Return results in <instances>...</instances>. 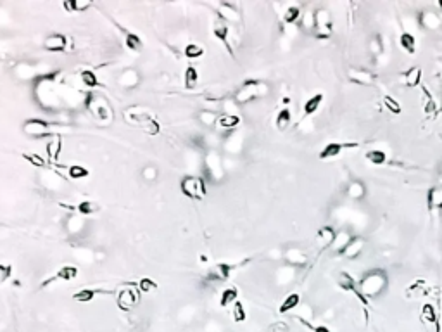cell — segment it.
Segmentation results:
<instances>
[{
  "label": "cell",
  "instance_id": "cell-41",
  "mask_svg": "<svg viewBox=\"0 0 442 332\" xmlns=\"http://www.w3.org/2000/svg\"><path fill=\"white\" fill-rule=\"evenodd\" d=\"M69 177L75 178V180H80V178L88 177V170L80 166V165H73V166H69Z\"/></svg>",
  "mask_w": 442,
  "mask_h": 332
},
{
  "label": "cell",
  "instance_id": "cell-14",
  "mask_svg": "<svg viewBox=\"0 0 442 332\" xmlns=\"http://www.w3.org/2000/svg\"><path fill=\"white\" fill-rule=\"evenodd\" d=\"M66 45H68V40H66V37L61 33L50 35V37H47L44 42V47L47 48L48 52H62L66 48Z\"/></svg>",
  "mask_w": 442,
  "mask_h": 332
},
{
  "label": "cell",
  "instance_id": "cell-20",
  "mask_svg": "<svg viewBox=\"0 0 442 332\" xmlns=\"http://www.w3.org/2000/svg\"><path fill=\"white\" fill-rule=\"evenodd\" d=\"M346 194L349 199H354V201H359L366 195V187L361 180H351L346 187Z\"/></svg>",
  "mask_w": 442,
  "mask_h": 332
},
{
  "label": "cell",
  "instance_id": "cell-31",
  "mask_svg": "<svg viewBox=\"0 0 442 332\" xmlns=\"http://www.w3.org/2000/svg\"><path fill=\"white\" fill-rule=\"evenodd\" d=\"M237 296L238 291L237 287H226L223 292H221V298H220V305L221 306H228V305H233L237 301Z\"/></svg>",
  "mask_w": 442,
  "mask_h": 332
},
{
  "label": "cell",
  "instance_id": "cell-25",
  "mask_svg": "<svg viewBox=\"0 0 442 332\" xmlns=\"http://www.w3.org/2000/svg\"><path fill=\"white\" fill-rule=\"evenodd\" d=\"M321 102H323V94H316V95L309 97V99L304 102V114H306V116L314 114L318 111V107L321 106Z\"/></svg>",
  "mask_w": 442,
  "mask_h": 332
},
{
  "label": "cell",
  "instance_id": "cell-16",
  "mask_svg": "<svg viewBox=\"0 0 442 332\" xmlns=\"http://www.w3.org/2000/svg\"><path fill=\"white\" fill-rule=\"evenodd\" d=\"M401 76H402V82H404L406 87L415 89V87H418L420 82H422V68H420V66H411V68L406 69Z\"/></svg>",
  "mask_w": 442,
  "mask_h": 332
},
{
  "label": "cell",
  "instance_id": "cell-42",
  "mask_svg": "<svg viewBox=\"0 0 442 332\" xmlns=\"http://www.w3.org/2000/svg\"><path fill=\"white\" fill-rule=\"evenodd\" d=\"M245 319H247V315H245V308H244V305H242V301H235L233 303V320L235 322H244Z\"/></svg>",
  "mask_w": 442,
  "mask_h": 332
},
{
  "label": "cell",
  "instance_id": "cell-55",
  "mask_svg": "<svg viewBox=\"0 0 442 332\" xmlns=\"http://www.w3.org/2000/svg\"><path fill=\"white\" fill-rule=\"evenodd\" d=\"M439 7H441V9H442V0H441V2H439Z\"/></svg>",
  "mask_w": 442,
  "mask_h": 332
},
{
  "label": "cell",
  "instance_id": "cell-37",
  "mask_svg": "<svg viewBox=\"0 0 442 332\" xmlns=\"http://www.w3.org/2000/svg\"><path fill=\"white\" fill-rule=\"evenodd\" d=\"M80 78H82V82L85 83L87 87H90V89L99 85V80H97L95 73L90 71V69H83V71L80 73Z\"/></svg>",
  "mask_w": 442,
  "mask_h": 332
},
{
  "label": "cell",
  "instance_id": "cell-46",
  "mask_svg": "<svg viewBox=\"0 0 442 332\" xmlns=\"http://www.w3.org/2000/svg\"><path fill=\"white\" fill-rule=\"evenodd\" d=\"M138 287H140V291H143V292H152V291H156L157 289V284L152 281V279L143 277L142 281L138 282Z\"/></svg>",
  "mask_w": 442,
  "mask_h": 332
},
{
  "label": "cell",
  "instance_id": "cell-24",
  "mask_svg": "<svg viewBox=\"0 0 442 332\" xmlns=\"http://www.w3.org/2000/svg\"><path fill=\"white\" fill-rule=\"evenodd\" d=\"M299 305H301V296L297 294V292H292V294L287 296V298L283 299L282 305H280V313H289V312H292V310H296Z\"/></svg>",
  "mask_w": 442,
  "mask_h": 332
},
{
  "label": "cell",
  "instance_id": "cell-22",
  "mask_svg": "<svg viewBox=\"0 0 442 332\" xmlns=\"http://www.w3.org/2000/svg\"><path fill=\"white\" fill-rule=\"evenodd\" d=\"M220 7H221V19L223 21H233V23L240 21V14H238L237 7H235L233 3L223 2Z\"/></svg>",
  "mask_w": 442,
  "mask_h": 332
},
{
  "label": "cell",
  "instance_id": "cell-53",
  "mask_svg": "<svg viewBox=\"0 0 442 332\" xmlns=\"http://www.w3.org/2000/svg\"><path fill=\"white\" fill-rule=\"evenodd\" d=\"M303 324L306 327H309V329H313V332H330V329H328V327H325V326H314V327H311L308 322H303Z\"/></svg>",
  "mask_w": 442,
  "mask_h": 332
},
{
  "label": "cell",
  "instance_id": "cell-4",
  "mask_svg": "<svg viewBox=\"0 0 442 332\" xmlns=\"http://www.w3.org/2000/svg\"><path fill=\"white\" fill-rule=\"evenodd\" d=\"M181 192L190 199H202L206 195V185L204 180L199 177H185L180 182Z\"/></svg>",
  "mask_w": 442,
  "mask_h": 332
},
{
  "label": "cell",
  "instance_id": "cell-18",
  "mask_svg": "<svg viewBox=\"0 0 442 332\" xmlns=\"http://www.w3.org/2000/svg\"><path fill=\"white\" fill-rule=\"evenodd\" d=\"M422 320H423V324H427V326H434V327H436V332H441L439 317H437V312H436V308H434V305H430V303L423 305V308H422Z\"/></svg>",
  "mask_w": 442,
  "mask_h": 332
},
{
  "label": "cell",
  "instance_id": "cell-12",
  "mask_svg": "<svg viewBox=\"0 0 442 332\" xmlns=\"http://www.w3.org/2000/svg\"><path fill=\"white\" fill-rule=\"evenodd\" d=\"M92 104H90V111H93L97 118L100 120H111V107L107 106V102L104 99H99L97 95H92Z\"/></svg>",
  "mask_w": 442,
  "mask_h": 332
},
{
  "label": "cell",
  "instance_id": "cell-50",
  "mask_svg": "<svg viewBox=\"0 0 442 332\" xmlns=\"http://www.w3.org/2000/svg\"><path fill=\"white\" fill-rule=\"evenodd\" d=\"M10 274H12V267L9 263H0V284H3L10 277Z\"/></svg>",
  "mask_w": 442,
  "mask_h": 332
},
{
  "label": "cell",
  "instance_id": "cell-27",
  "mask_svg": "<svg viewBox=\"0 0 442 332\" xmlns=\"http://www.w3.org/2000/svg\"><path fill=\"white\" fill-rule=\"evenodd\" d=\"M399 45H401L408 54H415L416 52V38L413 37L411 33H408V31L399 37Z\"/></svg>",
  "mask_w": 442,
  "mask_h": 332
},
{
  "label": "cell",
  "instance_id": "cell-8",
  "mask_svg": "<svg viewBox=\"0 0 442 332\" xmlns=\"http://www.w3.org/2000/svg\"><path fill=\"white\" fill-rule=\"evenodd\" d=\"M356 147H359L357 142H332V144L325 145V147L321 149V152H320L318 158L320 159H330V158L339 156L344 149H356Z\"/></svg>",
  "mask_w": 442,
  "mask_h": 332
},
{
  "label": "cell",
  "instance_id": "cell-49",
  "mask_svg": "<svg viewBox=\"0 0 442 332\" xmlns=\"http://www.w3.org/2000/svg\"><path fill=\"white\" fill-rule=\"evenodd\" d=\"M301 26L304 28V30H308V31H311V30H314V12H306L303 16V24H301Z\"/></svg>",
  "mask_w": 442,
  "mask_h": 332
},
{
  "label": "cell",
  "instance_id": "cell-39",
  "mask_svg": "<svg viewBox=\"0 0 442 332\" xmlns=\"http://www.w3.org/2000/svg\"><path fill=\"white\" fill-rule=\"evenodd\" d=\"M199 82V73L195 68H187V71H185V85L188 87V89H194L195 85H197Z\"/></svg>",
  "mask_w": 442,
  "mask_h": 332
},
{
  "label": "cell",
  "instance_id": "cell-21",
  "mask_svg": "<svg viewBox=\"0 0 442 332\" xmlns=\"http://www.w3.org/2000/svg\"><path fill=\"white\" fill-rule=\"evenodd\" d=\"M353 240V236H351L349 230H340V232H337L335 239H333V244H332V249L335 254H342L344 249L347 247V244Z\"/></svg>",
  "mask_w": 442,
  "mask_h": 332
},
{
  "label": "cell",
  "instance_id": "cell-34",
  "mask_svg": "<svg viewBox=\"0 0 442 332\" xmlns=\"http://www.w3.org/2000/svg\"><path fill=\"white\" fill-rule=\"evenodd\" d=\"M384 106L387 107V111H391L392 114H401L402 113V106L399 100H396L392 95H384Z\"/></svg>",
  "mask_w": 442,
  "mask_h": 332
},
{
  "label": "cell",
  "instance_id": "cell-26",
  "mask_svg": "<svg viewBox=\"0 0 442 332\" xmlns=\"http://www.w3.org/2000/svg\"><path fill=\"white\" fill-rule=\"evenodd\" d=\"M364 158H366V161H370L373 166H382V165L387 163V154H385L384 151H380V149L368 151L366 154H364Z\"/></svg>",
  "mask_w": 442,
  "mask_h": 332
},
{
  "label": "cell",
  "instance_id": "cell-38",
  "mask_svg": "<svg viewBox=\"0 0 442 332\" xmlns=\"http://www.w3.org/2000/svg\"><path fill=\"white\" fill-rule=\"evenodd\" d=\"M99 209H100L99 204H95V202H92V201H83L76 206V211L83 213V215H92V213H97Z\"/></svg>",
  "mask_w": 442,
  "mask_h": 332
},
{
  "label": "cell",
  "instance_id": "cell-30",
  "mask_svg": "<svg viewBox=\"0 0 442 332\" xmlns=\"http://www.w3.org/2000/svg\"><path fill=\"white\" fill-rule=\"evenodd\" d=\"M423 94H425V106H423V111H425V116L427 118H436L437 114V104L434 100V97L430 95V92L427 89H423Z\"/></svg>",
  "mask_w": 442,
  "mask_h": 332
},
{
  "label": "cell",
  "instance_id": "cell-43",
  "mask_svg": "<svg viewBox=\"0 0 442 332\" xmlns=\"http://www.w3.org/2000/svg\"><path fill=\"white\" fill-rule=\"evenodd\" d=\"M93 296H95V291H93V289H82V291H78L75 296H73V299H76V301H80V303H87V301H90Z\"/></svg>",
  "mask_w": 442,
  "mask_h": 332
},
{
  "label": "cell",
  "instance_id": "cell-48",
  "mask_svg": "<svg viewBox=\"0 0 442 332\" xmlns=\"http://www.w3.org/2000/svg\"><path fill=\"white\" fill-rule=\"evenodd\" d=\"M23 158L26 159V161H30L33 166H38V168L45 166V159L42 158V156H38V154H30V152H24Z\"/></svg>",
  "mask_w": 442,
  "mask_h": 332
},
{
  "label": "cell",
  "instance_id": "cell-11",
  "mask_svg": "<svg viewBox=\"0 0 442 332\" xmlns=\"http://www.w3.org/2000/svg\"><path fill=\"white\" fill-rule=\"evenodd\" d=\"M136 301H138V296H136V292L133 289H123L118 294V306L121 310H125V312L132 310L136 305Z\"/></svg>",
  "mask_w": 442,
  "mask_h": 332
},
{
  "label": "cell",
  "instance_id": "cell-40",
  "mask_svg": "<svg viewBox=\"0 0 442 332\" xmlns=\"http://www.w3.org/2000/svg\"><path fill=\"white\" fill-rule=\"evenodd\" d=\"M126 45H128V48H132V50H140V48L143 47L140 37H136L135 33H126Z\"/></svg>",
  "mask_w": 442,
  "mask_h": 332
},
{
  "label": "cell",
  "instance_id": "cell-2",
  "mask_svg": "<svg viewBox=\"0 0 442 332\" xmlns=\"http://www.w3.org/2000/svg\"><path fill=\"white\" fill-rule=\"evenodd\" d=\"M332 24V14L328 9L321 7V9L314 10V35L321 40H327L332 37L333 31Z\"/></svg>",
  "mask_w": 442,
  "mask_h": 332
},
{
  "label": "cell",
  "instance_id": "cell-6",
  "mask_svg": "<svg viewBox=\"0 0 442 332\" xmlns=\"http://www.w3.org/2000/svg\"><path fill=\"white\" fill-rule=\"evenodd\" d=\"M23 132L28 137H45L50 132V125L44 120H26L23 125Z\"/></svg>",
  "mask_w": 442,
  "mask_h": 332
},
{
  "label": "cell",
  "instance_id": "cell-33",
  "mask_svg": "<svg viewBox=\"0 0 442 332\" xmlns=\"http://www.w3.org/2000/svg\"><path fill=\"white\" fill-rule=\"evenodd\" d=\"M62 149V141L61 137H54L50 142L47 144V152H48V158L50 159H57L59 158V152Z\"/></svg>",
  "mask_w": 442,
  "mask_h": 332
},
{
  "label": "cell",
  "instance_id": "cell-54",
  "mask_svg": "<svg viewBox=\"0 0 442 332\" xmlns=\"http://www.w3.org/2000/svg\"><path fill=\"white\" fill-rule=\"evenodd\" d=\"M439 139H441V141H442V130L439 132Z\"/></svg>",
  "mask_w": 442,
  "mask_h": 332
},
{
  "label": "cell",
  "instance_id": "cell-28",
  "mask_svg": "<svg viewBox=\"0 0 442 332\" xmlns=\"http://www.w3.org/2000/svg\"><path fill=\"white\" fill-rule=\"evenodd\" d=\"M90 5H92L90 0H68V2H64V9L69 10V12H83Z\"/></svg>",
  "mask_w": 442,
  "mask_h": 332
},
{
  "label": "cell",
  "instance_id": "cell-13",
  "mask_svg": "<svg viewBox=\"0 0 442 332\" xmlns=\"http://www.w3.org/2000/svg\"><path fill=\"white\" fill-rule=\"evenodd\" d=\"M363 246H364V239L359 236L353 237V240H351L349 244H347V247L344 249L342 256L346 258V260H356V258H359L361 251H363Z\"/></svg>",
  "mask_w": 442,
  "mask_h": 332
},
{
  "label": "cell",
  "instance_id": "cell-5",
  "mask_svg": "<svg viewBox=\"0 0 442 332\" xmlns=\"http://www.w3.org/2000/svg\"><path fill=\"white\" fill-rule=\"evenodd\" d=\"M337 284H339V287L342 289V291L353 292L356 298H359V301L363 303V305H368V299L361 294L357 281L351 274H347V272H339V274H337Z\"/></svg>",
  "mask_w": 442,
  "mask_h": 332
},
{
  "label": "cell",
  "instance_id": "cell-51",
  "mask_svg": "<svg viewBox=\"0 0 442 332\" xmlns=\"http://www.w3.org/2000/svg\"><path fill=\"white\" fill-rule=\"evenodd\" d=\"M268 332H290V327L287 326L285 322L278 320V322H273L271 326L268 327Z\"/></svg>",
  "mask_w": 442,
  "mask_h": 332
},
{
  "label": "cell",
  "instance_id": "cell-32",
  "mask_svg": "<svg viewBox=\"0 0 442 332\" xmlns=\"http://www.w3.org/2000/svg\"><path fill=\"white\" fill-rule=\"evenodd\" d=\"M368 48H370V52H371L373 57H378V55L384 54V42H382L380 35H375V37L371 38L370 44H368Z\"/></svg>",
  "mask_w": 442,
  "mask_h": 332
},
{
  "label": "cell",
  "instance_id": "cell-47",
  "mask_svg": "<svg viewBox=\"0 0 442 332\" xmlns=\"http://www.w3.org/2000/svg\"><path fill=\"white\" fill-rule=\"evenodd\" d=\"M76 275H78V268H75V267H64L57 274V277L59 279H64V281H71V279H75Z\"/></svg>",
  "mask_w": 442,
  "mask_h": 332
},
{
  "label": "cell",
  "instance_id": "cell-45",
  "mask_svg": "<svg viewBox=\"0 0 442 332\" xmlns=\"http://www.w3.org/2000/svg\"><path fill=\"white\" fill-rule=\"evenodd\" d=\"M224 95H226V92L221 90V87H211L209 90H206V99H209V100L223 99Z\"/></svg>",
  "mask_w": 442,
  "mask_h": 332
},
{
  "label": "cell",
  "instance_id": "cell-1",
  "mask_svg": "<svg viewBox=\"0 0 442 332\" xmlns=\"http://www.w3.org/2000/svg\"><path fill=\"white\" fill-rule=\"evenodd\" d=\"M361 294L366 299H377L385 292L389 285V275L384 268H373L368 270L363 277L357 281Z\"/></svg>",
  "mask_w": 442,
  "mask_h": 332
},
{
  "label": "cell",
  "instance_id": "cell-15",
  "mask_svg": "<svg viewBox=\"0 0 442 332\" xmlns=\"http://www.w3.org/2000/svg\"><path fill=\"white\" fill-rule=\"evenodd\" d=\"M427 208L430 211H436V209H442V184L434 185L432 189L427 194Z\"/></svg>",
  "mask_w": 442,
  "mask_h": 332
},
{
  "label": "cell",
  "instance_id": "cell-35",
  "mask_svg": "<svg viewBox=\"0 0 442 332\" xmlns=\"http://www.w3.org/2000/svg\"><path fill=\"white\" fill-rule=\"evenodd\" d=\"M301 17V9L297 5H290L287 7L285 14H283V21H285L287 24H294L297 23V19Z\"/></svg>",
  "mask_w": 442,
  "mask_h": 332
},
{
  "label": "cell",
  "instance_id": "cell-3",
  "mask_svg": "<svg viewBox=\"0 0 442 332\" xmlns=\"http://www.w3.org/2000/svg\"><path fill=\"white\" fill-rule=\"evenodd\" d=\"M265 92H266L265 83L254 82V80H251V82H245L244 85H242V89L237 92L235 99H237V102L245 104V102H251V100H254L256 97L263 95Z\"/></svg>",
  "mask_w": 442,
  "mask_h": 332
},
{
  "label": "cell",
  "instance_id": "cell-7",
  "mask_svg": "<svg viewBox=\"0 0 442 332\" xmlns=\"http://www.w3.org/2000/svg\"><path fill=\"white\" fill-rule=\"evenodd\" d=\"M347 78H349L351 83H356V85H363V87H370L375 82L373 73L363 68H351L347 71Z\"/></svg>",
  "mask_w": 442,
  "mask_h": 332
},
{
  "label": "cell",
  "instance_id": "cell-44",
  "mask_svg": "<svg viewBox=\"0 0 442 332\" xmlns=\"http://www.w3.org/2000/svg\"><path fill=\"white\" fill-rule=\"evenodd\" d=\"M202 54H204V50H202V47H199L197 44H188L187 47H185V55L190 59L201 57Z\"/></svg>",
  "mask_w": 442,
  "mask_h": 332
},
{
  "label": "cell",
  "instance_id": "cell-23",
  "mask_svg": "<svg viewBox=\"0 0 442 332\" xmlns=\"http://www.w3.org/2000/svg\"><path fill=\"white\" fill-rule=\"evenodd\" d=\"M285 258H287V261H289V263L297 265V267H304V265L308 263L306 253H304V251H301V249H289L285 253Z\"/></svg>",
  "mask_w": 442,
  "mask_h": 332
},
{
  "label": "cell",
  "instance_id": "cell-17",
  "mask_svg": "<svg viewBox=\"0 0 442 332\" xmlns=\"http://www.w3.org/2000/svg\"><path fill=\"white\" fill-rule=\"evenodd\" d=\"M335 236H337V232L332 229V227H321L316 234V242L320 244L321 249H328V247H332Z\"/></svg>",
  "mask_w": 442,
  "mask_h": 332
},
{
  "label": "cell",
  "instance_id": "cell-9",
  "mask_svg": "<svg viewBox=\"0 0 442 332\" xmlns=\"http://www.w3.org/2000/svg\"><path fill=\"white\" fill-rule=\"evenodd\" d=\"M418 23L425 30H439L442 26V17L434 10H422L418 16Z\"/></svg>",
  "mask_w": 442,
  "mask_h": 332
},
{
  "label": "cell",
  "instance_id": "cell-36",
  "mask_svg": "<svg viewBox=\"0 0 442 332\" xmlns=\"http://www.w3.org/2000/svg\"><path fill=\"white\" fill-rule=\"evenodd\" d=\"M240 123V118L237 114H223L218 120V125L221 128H233Z\"/></svg>",
  "mask_w": 442,
  "mask_h": 332
},
{
  "label": "cell",
  "instance_id": "cell-19",
  "mask_svg": "<svg viewBox=\"0 0 442 332\" xmlns=\"http://www.w3.org/2000/svg\"><path fill=\"white\" fill-rule=\"evenodd\" d=\"M213 33H215L216 38H220V40L223 42L224 47L228 48V52L233 54V50H231V47H230V42H228V23L226 21H223L221 17L218 21H215V24H213Z\"/></svg>",
  "mask_w": 442,
  "mask_h": 332
},
{
  "label": "cell",
  "instance_id": "cell-52",
  "mask_svg": "<svg viewBox=\"0 0 442 332\" xmlns=\"http://www.w3.org/2000/svg\"><path fill=\"white\" fill-rule=\"evenodd\" d=\"M215 113H211V111H204V113H201V121L204 125H215Z\"/></svg>",
  "mask_w": 442,
  "mask_h": 332
},
{
  "label": "cell",
  "instance_id": "cell-56",
  "mask_svg": "<svg viewBox=\"0 0 442 332\" xmlns=\"http://www.w3.org/2000/svg\"><path fill=\"white\" fill-rule=\"evenodd\" d=\"M441 175H442V168H441Z\"/></svg>",
  "mask_w": 442,
  "mask_h": 332
},
{
  "label": "cell",
  "instance_id": "cell-29",
  "mask_svg": "<svg viewBox=\"0 0 442 332\" xmlns=\"http://www.w3.org/2000/svg\"><path fill=\"white\" fill-rule=\"evenodd\" d=\"M290 123H292V113L285 107V109H282L278 114H276V128H278L280 132H283L290 127Z\"/></svg>",
  "mask_w": 442,
  "mask_h": 332
},
{
  "label": "cell",
  "instance_id": "cell-10",
  "mask_svg": "<svg viewBox=\"0 0 442 332\" xmlns=\"http://www.w3.org/2000/svg\"><path fill=\"white\" fill-rule=\"evenodd\" d=\"M231 270H233V265L230 263H218L208 272V279L209 281H215V282H224L228 281L230 277Z\"/></svg>",
  "mask_w": 442,
  "mask_h": 332
}]
</instances>
